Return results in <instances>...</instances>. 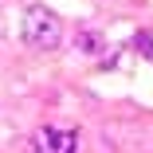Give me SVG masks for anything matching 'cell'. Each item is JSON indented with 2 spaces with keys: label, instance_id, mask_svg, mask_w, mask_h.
Here are the masks:
<instances>
[{
  "label": "cell",
  "instance_id": "1",
  "mask_svg": "<svg viewBox=\"0 0 153 153\" xmlns=\"http://www.w3.org/2000/svg\"><path fill=\"white\" fill-rule=\"evenodd\" d=\"M24 43L36 47V51H55L59 43H63V24H59V16L43 4H32L24 12Z\"/></svg>",
  "mask_w": 153,
  "mask_h": 153
},
{
  "label": "cell",
  "instance_id": "2",
  "mask_svg": "<svg viewBox=\"0 0 153 153\" xmlns=\"http://www.w3.org/2000/svg\"><path fill=\"white\" fill-rule=\"evenodd\" d=\"M79 149V130L67 126H43L32 137V153H75Z\"/></svg>",
  "mask_w": 153,
  "mask_h": 153
},
{
  "label": "cell",
  "instance_id": "3",
  "mask_svg": "<svg viewBox=\"0 0 153 153\" xmlns=\"http://www.w3.org/2000/svg\"><path fill=\"white\" fill-rule=\"evenodd\" d=\"M75 47L86 51V55H102L106 51V39H102V32H94V27H82V32L75 36Z\"/></svg>",
  "mask_w": 153,
  "mask_h": 153
},
{
  "label": "cell",
  "instance_id": "4",
  "mask_svg": "<svg viewBox=\"0 0 153 153\" xmlns=\"http://www.w3.org/2000/svg\"><path fill=\"white\" fill-rule=\"evenodd\" d=\"M134 47H141V51L153 59V39H149V36H137V39H134Z\"/></svg>",
  "mask_w": 153,
  "mask_h": 153
}]
</instances>
